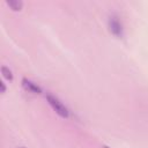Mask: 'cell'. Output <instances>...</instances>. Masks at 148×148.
I'll use <instances>...</instances> for the list:
<instances>
[{"mask_svg":"<svg viewBox=\"0 0 148 148\" xmlns=\"http://www.w3.org/2000/svg\"><path fill=\"white\" fill-rule=\"evenodd\" d=\"M46 99H47L49 104L51 105V108H52L60 117H62V118H68V116H69L68 109H67L57 97H54V96L47 94V95H46Z\"/></svg>","mask_w":148,"mask_h":148,"instance_id":"6da1fadb","label":"cell"},{"mask_svg":"<svg viewBox=\"0 0 148 148\" xmlns=\"http://www.w3.org/2000/svg\"><path fill=\"white\" fill-rule=\"evenodd\" d=\"M108 24H109V30L113 36H116L117 38H121L123 37V35H124L123 23H121V21L119 20V17L117 15H114V14L111 15L109 17Z\"/></svg>","mask_w":148,"mask_h":148,"instance_id":"7a4b0ae2","label":"cell"},{"mask_svg":"<svg viewBox=\"0 0 148 148\" xmlns=\"http://www.w3.org/2000/svg\"><path fill=\"white\" fill-rule=\"evenodd\" d=\"M22 86L24 87L25 90H28L30 92H34V94H40L42 92L40 87L37 86L36 83H34L32 81L28 80V79H22Z\"/></svg>","mask_w":148,"mask_h":148,"instance_id":"3957f363","label":"cell"},{"mask_svg":"<svg viewBox=\"0 0 148 148\" xmlns=\"http://www.w3.org/2000/svg\"><path fill=\"white\" fill-rule=\"evenodd\" d=\"M6 3H7L13 10H15V12L21 10L22 7H23V2H22L21 0H7Z\"/></svg>","mask_w":148,"mask_h":148,"instance_id":"277c9868","label":"cell"},{"mask_svg":"<svg viewBox=\"0 0 148 148\" xmlns=\"http://www.w3.org/2000/svg\"><path fill=\"white\" fill-rule=\"evenodd\" d=\"M1 73H2V75H3V77L7 79L8 81H12V80H13V73H12V71H10L8 67L2 66V67H1Z\"/></svg>","mask_w":148,"mask_h":148,"instance_id":"5b68a950","label":"cell"},{"mask_svg":"<svg viewBox=\"0 0 148 148\" xmlns=\"http://www.w3.org/2000/svg\"><path fill=\"white\" fill-rule=\"evenodd\" d=\"M0 87H1V94H5L6 92V86L2 81H0Z\"/></svg>","mask_w":148,"mask_h":148,"instance_id":"8992f818","label":"cell"},{"mask_svg":"<svg viewBox=\"0 0 148 148\" xmlns=\"http://www.w3.org/2000/svg\"><path fill=\"white\" fill-rule=\"evenodd\" d=\"M103 148H110V147H108V146H103Z\"/></svg>","mask_w":148,"mask_h":148,"instance_id":"52a82bcc","label":"cell"},{"mask_svg":"<svg viewBox=\"0 0 148 148\" xmlns=\"http://www.w3.org/2000/svg\"><path fill=\"white\" fill-rule=\"evenodd\" d=\"M18 148H25V147H18Z\"/></svg>","mask_w":148,"mask_h":148,"instance_id":"ba28073f","label":"cell"}]
</instances>
